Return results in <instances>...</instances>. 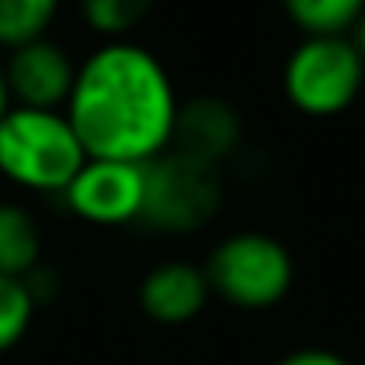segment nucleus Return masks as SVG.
Listing matches in <instances>:
<instances>
[{
  "label": "nucleus",
  "instance_id": "ddd939ff",
  "mask_svg": "<svg viewBox=\"0 0 365 365\" xmlns=\"http://www.w3.org/2000/svg\"><path fill=\"white\" fill-rule=\"evenodd\" d=\"M154 8V0H79L83 22L104 40H125Z\"/></svg>",
  "mask_w": 365,
  "mask_h": 365
},
{
  "label": "nucleus",
  "instance_id": "dca6fc26",
  "mask_svg": "<svg viewBox=\"0 0 365 365\" xmlns=\"http://www.w3.org/2000/svg\"><path fill=\"white\" fill-rule=\"evenodd\" d=\"M26 287H29V294H33V301H36V304H47V301H51V297H58V290H61L58 272H54V269H47V265H36V269L26 276Z\"/></svg>",
  "mask_w": 365,
  "mask_h": 365
},
{
  "label": "nucleus",
  "instance_id": "f03ea898",
  "mask_svg": "<svg viewBox=\"0 0 365 365\" xmlns=\"http://www.w3.org/2000/svg\"><path fill=\"white\" fill-rule=\"evenodd\" d=\"M86 161L90 154L65 111L15 104L0 118V175L19 190L61 197Z\"/></svg>",
  "mask_w": 365,
  "mask_h": 365
},
{
  "label": "nucleus",
  "instance_id": "a211bd4d",
  "mask_svg": "<svg viewBox=\"0 0 365 365\" xmlns=\"http://www.w3.org/2000/svg\"><path fill=\"white\" fill-rule=\"evenodd\" d=\"M15 108V101H11V90H8V76H4V65H0V118H4L8 111Z\"/></svg>",
  "mask_w": 365,
  "mask_h": 365
},
{
  "label": "nucleus",
  "instance_id": "0eeeda50",
  "mask_svg": "<svg viewBox=\"0 0 365 365\" xmlns=\"http://www.w3.org/2000/svg\"><path fill=\"white\" fill-rule=\"evenodd\" d=\"M76 72L79 65L68 58V51L47 36L8 51L4 61L11 101L19 108H40V111H65L76 86Z\"/></svg>",
  "mask_w": 365,
  "mask_h": 365
},
{
  "label": "nucleus",
  "instance_id": "423d86ee",
  "mask_svg": "<svg viewBox=\"0 0 365 365\" xmlns=\"http://www.w3.org/2000/svg\"><path fill=\"white\" fill-rule=\"evenodd\" d=\"M61 201L90 226H133L143 215V165L90 158L65 187Z\"/></svg>",
  "mask_w": 365,
  "mask_h": 365
},
{
  "label": "nucleus",
  "instance_id": "1a4fd4ad",
  "mask_svg": "<svg viewBox=\"0 0 365 365\" xmlns=\"http://www.w3.org/2000/svg\"><path fill=\"white\" fill-rule=\"evenodd\" d=\"M136 301H140V312L158 326H187L208 308L212 283H208L205 265L172 258L147 269V276L140 279Z\"/></svg>",
  "mask_w": 365,
  "mask_h": 365
},
{
  "label": "nucleus",
  "instance_id": "f3484780",
  "mask_svg": "<svg viewBox=\"0 0 365 365\" xmlns=\"http://www.w3.org/2000/svg\"><path fill=\"white\" fill-rule=\"evenodd\" d=\"M347 40H351V47L358 51V58L365 61V11H361V19L351 26V33H347Z\"/></svg>",
  "mask_w": 365,
  "mask_h": 365
},
{
  "label": "nucleus",
  "instance_id": "9b49d317",
  "mask_svg": "<svg viewBox=\"0 0 365 365\" xmlns=\"http://www.w3.org/2000/svg\"><path fill=\"white\" fill-rule=\"evenodd\" d=\"M279 4L304 36H347L365 11V0H279Z\"/></svg>",
  "mask_w": 365,
  "mask_h": 365
},
{
  "label": "nucleus",
  "instance_id": "f8f14e48",
  "mask_svg": "<svg viewBox=\"0 0 365 365\" xmlns=\"http://www.w3.org/2000/svg\"><path fill=\"white\" fill-rule=\"evenodd\" d=\"M61 0H0V47L15 51L43 40L58 19Z\"/></svg>",
  "mask_w": 365,
  "mask_h": 365
},
{
  "label": "nucleus",
  "instance_id": "2eb2a0df",
  "mask_svg": "<svg viewBox=\"0 0 365 365\" xmlns=\"http://www.w3.org/2000/svg\"><path fill=\"white\" fill-rule=\"evenodd\" d=\"M276 365H351V361L344 354L329 351V347H294Z\"/></svg>",
  "mask_w": 365,
  "mask_h": 365
},
{
  "label": "nucleus",
  "instance_id": "6e6552de",
  "mask_svg": "<svg viewBox=\"0 0 365 365\" xmlns=\"http://www.w3.org/2000/svg\"><path fill=\"white\" fill-rule=\"evenodd\" d=\"M244 143V118L240 111L215 93H197L190 101H179L172 147L182 154H194L212 165H226Z\"/></svg>",
  "mask_w": 365,
  "mask_h": 365
},
{
  "label": "nucleus",
  "instance_id": "20e7f679",
  "mask_svg": "<svg viewBox=\"0 0 365 365\" xmlns=\"http://www.w3.org/2000/svg\"><path fill=\"white\" fill-rule=\"evenodd\" d=\"M205 272L212 283V297H222L240 312H265L290 294L297 265L279 237L240 230L212 247Z\"/></svg>",
  "mask_w": 365,
  "mask_h": 365
},
{
  "label": "nucleus",
  "instance_id": "7ed1b4c3",
  "mask_svg": "<svg viewBox=\"0 0 365 365\" xmlns=\"http://www.w3.org/2000/svg\"><path fill=\"white\" fill-rule=\"evenodd\" d=\"M222 168L168 147L143 165V215L140 222L165 237H190L212 226L222 212Z\"/></svg>",
  "mask_w": 365,
  "mask_h": 365
},
{
  "label": "nucleus",
  "instance_id": "4468645a",
  "mask_svg": "<svg viewBox=\"0 0 365 365\" xmlns=\"http://www.w3.org/2000/svg\"><path fill=\"white\" fill-rule=\"evenodd\" d=\"M36 301L26 287V279L0 276V354L19 347L36 319Z\"/></svg>",
  "mask_w": 365,
  "mask_h": 365
},
{
  "label": "nucleus",
  "instance_id": "f257e3e1",
  "mask_svg": "<svg viewBox=\"0 0 365 365\" xmlns=\"http://www.w3.org/2000/svg\"><path fill=\"white\" fill-rule=\"evenodd\" d=\"M179 97L168 68L133 40H104L76 72L65 115L90 158L147 165L172 147Z\"/></svg>",
  "mask_w": 365,
  "mask_h": 365
},
{
  "label": "nucleus",
  "instance_id": "9d476101",
  "mask_svg": "<svg viewBox=\"0 0 365 365\" xmlns=\"http://www.w3.org/2000/svg\"><path fill=\"white\" fill-rule=\"evenodd\" d=\"M36 265H43V237L33 212L0 201V276L26 279Z\"/></svg>",
  "mask_w": 365,
  "mask_h": 365
},
{
  "label": "nucleus",
  "instance_id": "39448f33",
  "mask_svg": "<svg viewBox=\"0 0 365 365\" xmlns=\"http://www.w3.org/2000/svg\"><path fill=\"white\" fill-rule=\"evenodd\" d=\"M365 86V61L347 36H304L283 65V93L304 118L344 115Z\"/></svg>",
  "mask_w": 365,
  "mask_h": 365
}]
</instances>
